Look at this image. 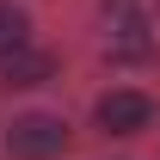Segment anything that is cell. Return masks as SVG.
Masks as SVG:
<instances>
[{
    "instance_id": "cell-4",
    "label": "cell",
    "mask_w": 160,
    "mask_h": 160,
    "mask_svg": "<svg viewBox=\"0 0 160 160\" xmlns=\"http://www.w3.org/2000/svg\"><path fill=\"white\" fill-rule=\"evenodd\" d=\"M0 80L6 86H43V80H56V56L43 43H25L12 56H0Z\"/></svg>"
},
{
    "instance_id": "cell-5",
    "label": "cell",
    "mask_w": 160,
    "mask_h": 160,
    "mask_svg": "<svg viewBox=\"0 0 160 160\" xmlns=\"http://www.w3.org/2000/svg\"><path fill=\"white\" fill-rule=\"evenodd\" d=\"M25 43H31V12L12 6V0H0V56H12Z\"/></svg>"
},
{
    "instance_id": "cell-1",
    "label": "cell",
    "mask_w": 160,
    "mask_h": 160,
    "mask_svg": "<svg viewBox=\"0 0 160 160\" xmlns=\"http://www.w3.org/2000/svg\"><path fill=\"white\" fill-rule=\"evenodd\" d=\"M105 49L111 62H148L154 56V25H148V6L142 0H105Z\"/></svg>"
},
{
    "instance_id": "cell-2",
    "label": "cell",
    "mask_w": 160,
    "mask_h": 160,
    "mask_svg": "<svg viewBox=\"0 0 160 160\" xmlns=\"http://www.w3.org/2000/svg\"><path fill=\"white\" fill-rule=\"evenodd\" d=\"M6 154L12 160H56L68 154V123L56 111H25L6 123Z\"/></svg>"
},
{
    "instance_id": "cell-3",
    "label": "cell",
    "mask_w": 160,
    "mask_h": 160,
    "mask_svg": "<svg viewBox=\"0 0 160 160\" xmlns=\"http://www.w3.org/2000/svg\"><path fill=\"white\" fill-rule=\"evenodd\" d=\"M92 117H99L105 136H142V129L154 123V99L136 92V86H111V92L92 105Z\"/></svg>"
}]
</instances>
